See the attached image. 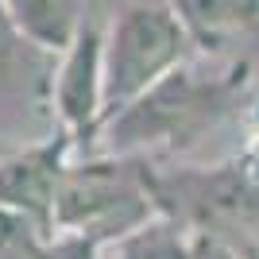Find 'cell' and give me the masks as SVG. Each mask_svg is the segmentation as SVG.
<instances>
[{
    "mask_svg": "<svg viewBox=\"0 0 259 259\" xmlns=\"http://www.w3.org/2000/svg\"><path fill=\"white\" fill-rule=\"evenodd\" d=\"M70 162H74V140L62 128L51 140L4 155L0 159V209L31 221L43 236H51L54 201H58Z\"/></svg>",
    "mask_w": 259,
    "mask_h": 259,
    "instance_id": "obj_4",
    "label": "cell"
},
{
    "mask_svg": "<svg viewBox=\"0 0 259 259\" xmlns=\"http://www.w3.org/2000/svg\"><path fill=\"white\" fill-rule=\"evenodd\" d=\"M190 259H240V255L228 248L221 236H213V232H194V244H190Z\"/></svg>",
    "mask_w": 259,
    "mask_h": 259,
    "instance_id": "obj_10",
    "label": "cell"
},
{
    "mask_svg": "<svg viewBox=\"0 0 259 259\" xmlns=\"http://www.w3.org/2000/svg\"><path fill=\"white\" fill-rule=\"evenodd\" d=\"M190 43L205 54H240L259 43V0H170Z\"/></svg>",
    "mask_w": 259,
    "mask_h": 259,
    "instance_id": "obj_5",
    "label": "cell"
},
{
    "mask_svg": "<svg viewBox=\"0 0 259 259\" xmlns=\"http://www.w3.org/2000/svg\"><path fill=\"white\" fill-rule=\"evenodd\" d=\"M27 51H35V47L23 39V31L16 27L8 4L0 0V77H8L12 70H20V62H23Z\"/></svg>",
    "mask_w": 259,
    "mask_h": 259,
    "instance_id": "obj_8",
    "label": "cell"
},
{
    "mask_svg": "<svg viewBox=\"0 0 259 259\" xmlns=\"http://www.w3.org/2000/svg\"><path fill=\"white\" fill-rule=\"evenodd\" d=\"M35 259H101V244L85 236H66V232H54V236H43Z\"/></svg>",
    "mask_w": 259,
    "mask_h": 259,
    "instance_id": "obj_9",
    "label": "cell"
},
{
    "mask_svg": "<svg viewBox=\"0 0 259 259\" xmlns=\"http://www.w3.org/2000/svg\"><path fill=\"white\" fill-rule=\"evenodd\" d=\"M23 39L47 58H58L85 27L81 0H4Z\"/></svg>",
    "mask_w": 259,
    "mask_h": 259,
    "instance_id": "obj_6",
    "label": "cell"
},
{
    "mask_svg": "<svg viewBox=\"0 0 259 259\" xmlns=\"http://www.w3.org/2000/svg\"><path fill=\"white\" fill-rule=\"evenodd\" d=\"M190 51L170 0H128L105 31V124L182 70Z\"/></svg>",
    "mask_w": 259,
    "mask_h": 259,
    "instance_id": "obj_1",
    "label": "cell"
},
{
    "mask_svg": "<svg viewBox=\"0 0 259 259\" xmlns=\"http://www.w3.org/2000/svg\"><path fill=\"white\" fill-rule=\"evenodd\" d=\"M190 244L194 236H182L174 221L155 213L132 232L101 244V259H190Z\"/></svg>",
    "mask_w": 259,
    "mask_h": 259,
    "instance_id": "obj_7",
    "label": "cell"
},
{
    "mask_svg": "<svg viewBox=\"0 0 259 259\" xmlns=\"http://www.w3.org/2000/svg\"><path fill=\"white\" fill-rule=\"evenodd\" d=\"M155 217L151 186L132 162L120 159H85L70 162L54 201V232L66 236H85L93 244L132 232L136 225Z\"/></svg>",
    "mask_w": 259,
    "mask_h": 259,
    "instance_id": "obj_2",
    "label": "cell"
},
{
    "mask_svg": "<svg viewBox=\"0 0 259 259\" xmlns=\"http://www.w3.org/2000/svg\"><path fill=\"white\" fill-rule=\"evenodd\" d=\"M51 108L74 147L105 128V31L97 23H85L74 43L54 58Z\"/></svg>",
    "mask_w": 259,
    "mask_h": 259,
    "instance_id": "obj_3",
    "label": "cell"
}]
</instances>
